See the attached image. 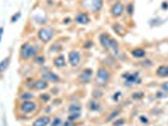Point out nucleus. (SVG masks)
I'll list each match as a JSON object with an SVG mask.
<instances>
[{"instance_id":"nucleus-1","label":"nucleus","mask_w":168,"mask_h":126,"mask_svg":"<svg viewBox=\"0 0 168 126\" xmlns=\"http://www.w3.org/2000/svg\"><path fill=\"white\" fill-rule=\"evenodd\" d=\"M39 46L35 43L31 42H25L20 46L19 49V57H20V61H29L33 59L35 56L39 54Z\"/></svg>"},{"instance_id":"nucleus-2","label":"nucleus","mask_w":168,"mask_h":126,"mask_svg":"<svg viewBox=\"0 0 168 126\" xmlns=\"http://www.w3.org/2000/svg\"><path fill=\"white\" fill-rule=\"evenodd\" d=\"M17 111L21 115H33L39 111V103L35 100H29V101H19L17 105Z\"/></svg>"},{"instance_id":"nucleus-3","label":"nucleus","mask_w":168,"mask_h":126,"mask_svg":"<svg viewBox=\"0 0 168 126\" xmlns=\"http://www.w3.org/2000/svg\"><path fill=\"white\" fill-rule=\"evenodd\" d=\"M110 71L106 66H100L98 67L97 72H96V86L99 88H106L108 86V82L110 81Z\"/></svg>"},{"instance_id":"nucleus-4","label":"nucleus","mask_w":168,"mask_h":126,"mask_svg":"<svg viewBox=\"0 0 168 126\" xmlns=\"http://www.w3.org/2000/svg\"><path fill=\"white\" fill-rule=\"evenodd\" d=\"M25 87L30 91H45L49 88V82L43 80L42 77L37 78V80H34V78H28V80L25 81Z\"/></svg>"},{"instance_id":"nucleus-5","label":"nucleus","mask_w":168,"mask_h":126,"mask_svg":"<svg viewBox=\"0 0 168 126\" xmlns=\"http://www.w3.org/2000/svg\"><path fill=\"white\" fill-rule=\"evenodd\" d=\"M122 80L126 87H133L135 84H141L142 78H141V72L134 71V72H124L122 74Z\"/></svg>"},{"instance_id":"nucleus-6","label":"nucleus","mask_w":168,"mask_h":126,"mask_svg":"<svg viewBox=\"0 0 168 126\" xmlns=\"http://www.w3.org/2000/svg\"><path fill=\"white\" fill-rule=\"evenodd\" d=\"M37 36H38V39H39L42 43H49L50 40L55 37V29H53L52 27L44 25V27H42L39 30H38Z\"/></svg>"},{"instance_id":"nucleus-7","label":"nucleus","mask_w":168,"mask_h":126,"mask_svg":"<svg viewBox=\"0 0 168 126\" xmlns=\"http://www.w3.org/2000/svg\"><path fill=\"white\" fill-rule=\"evenodd\" d=\"M82 6L92 13H99L103 8V0H82Z\"/></svg>"},{"instance_id":"nucleus-8","label":"nucleus","mask_w":168,"mask_h":126,"mask_svg":"<svg viewBox=\"0 0 168 126\" xmlns=\"http://www.w3.org/2000/svg\"><path fill=\"white\" fill-rule=\"evenodd\" d=\"M80 62H82V54L79 50L75 49V50H70L68 53V64L70 67H74V68L79 67Z\"/></svg>"},{"instance_id":"nucleus-9","label":"nucleus","mask_w":168,"mask_h":126,"mask_svg":"<svg viewBox=\"0 0 168 126\" xmlns=\"http://www.w3.org/2000/svg\"><path fill=\"white\" fill-rule=\"evenodd\" d=\"M94 76V71L92 68H84L78 76V82L80 84H88Z\"/></svg>"},{"instance_id":"nucleus-10","label":"nucleus","mask_w":168,"mask_h":126,"mask_svg":"<svg viewBox=\"0 0 168 126\" xmlns=\"http://www.w3.org/2000/svg\"><path fill=\"white\" fill-rule=\"evenodd\" d=\"M31 19H33V21L35 24L44 27L46 24V21H48V15H46V13L44 10H35V11H33Z\"/></svg>"},{"instance_id":"nucleus-11","label":"nucleus","mask_w":168,"mask_h":126,"mask_svg":"<svg viewBox=\"0 0 168 126\" xmlns=\"http://www.w3.org/2000/svg\"><path fill=\"white\" fill-rule=\"evenodd\" d=\"M110 15L113 18H120L123 14H124V5H123L122 1L117 0L116 3H113L112 6H110Z\"/></svg>"},{"instance_id":"nucleus-12","label":"nucleus","mask_w":168,"mask_h":126,"mask_svg":"<svg viewBox=\"0 0 168 126\" xmlns=\"http://www.w3.org/2000/svg\"><path fill=\"white\" fill-rule=\"evenodd\" d=\"M74 21L79 25H88L90 23V17L87 11H78L74 17Z\"/></svg>"},{"instance_id":"nucleus-13","label":"nucleus","mask_w":168,"mask_h":126,"mask_svg":"<svg viewBox=\"0 0 168 126\" xmlns=\"http://www.w3.org/2000/svg\"><path fill=\"white\" fill-rule=\"evenodd\" d=\"M40 77H42L43 80L48 81L49 83L50 82H52V83H58V82H60V76L58 73H54L53 71L43 72V73H40Z\"/></svg>"},{"instance_id":"nucleus-14","label":"nucleus","mask_w":168,"mask_h":126,"mask_svg":"<svg viewBox=\"0 0 168 126\" xmlns=\"http://www.w3.org/2000/svg\"><path fill=\"white\" fill-rule=\"evenodd\" d=\"M66 64H68V61H66L64 54H58L56 57L53 58V66H54L55 68L63 69V68L66 67Z\"/></svg>"},{"instance_id":"nucleus-15","label":"nucleus","mask_w":168,"mask_h":126,"mask_svg":"<svg viewBox=\"0 0 168 126\" xmlns=\"http://www.w3.org/2000/svg\"><path fill=\"white\" fill-rule=\"evenodd\" d=\"M50 120L52 119H50L48 115H42L31 122V126H49Z\"/></svg>"},{"instance_id":"nucleus-16","label":"nucleus","mask_w":168,"mask_h":126,"mask_svg":"<svg viewBox=\"0 0 168 126\" xmlns=\"http://www.w3.org/2000/svg\"><path fill=\"white\" fill-rule=\"evenodd\" d=\"M110 40H112V37H110L108 33H100L99 34V43H100V46H102V48H104L106 50H108V48H109Z\"/></svg>"},{"instance_id":"nucleus-17","label":"nucleus","mask_w":168,"mask_h":126,"mask_svg":"<svg viewBox=\"0 0 168 126\" xmlns=\"http://www.w3.org/2000/svg\"><path fill=\"white\" fill-rule=\"evenodd\" d=\"M35 99V94H34V91H20L18 93V100L19 101H29V100H34Z\"/></svg>"},{"instance_id":"nucleus-18","label":"nucleus","mask_w":168,"mask_h":126,"mask_svg":"<svg viewBox=\"0 0 168 126\" xmlns=\"http://www.w3.org/2000/svg\"><path fill=\"white\" fill-rule=\"evenodd\" d=\"M87 107H88V110L92 111V112H98V111H100V109H102V105H100V102L98 100L92 99V100L88 101Z\"/></svg>"},{"instance_id":"nucleus-19","label":"nucleus","mask_w":168,"mask_h":126,"mask_svg":"<svg viewBox=\"0 0 168 126\" xmlns=\"http://www.w3.org/2000/svg\"><path fill=\"white\" fill-rule=\"evenodd\" d=\"M131 56L133 58H137V59H143L147 57V52L143 48H134L131 50Z\"/></svg>"},{"instance_id":"nucleus-20","label":"nucleus","mask_w":168,"mask_h":126,"mask_svg":"<svg viewBox=\"0 0 168 126\" xmlns=\"http://www.w3.org/2000/svg\"><path fill=\"white\" fill-rule=\"evenodd\" d=\"M10 61H11L10 56L5 57V58H3L1 61H0V74H4L6 72V69H8L9 66H10Z\"/></svg>"},{"instance_id":"nucleus-21","label":"nucleus","mask_w":168,"mask_h":126,"mask_svg":"<svg viewBox=\"0 0 168 126\" xmlns=\"http://www.w3.org/2000/svg\"><path fill=\"white\" fill-rule=\"evenodd\" d=\"M156 74H157V77H159V78H167L168 77V64L159 66V67L156 69Z\"/></svg>"},{"instance_id":"nucleus-22","label":"nucleus","mask_w":168,"mask_h":126,"mask_svg":"<svg viewBox=\"0 0 168 126\" xmlns=\"http://www.w3.org/2000/svg\"><path fill=\"white\" fill-rule=\"evenodd\" d=\"M108 50L112 53L113 56H118L119 54V44H118V42H117L116 39H114V38H112V40H110Z\"/></svg>"},{"instance_id":"nucleus-23","label":"nucleus","mask_w":168,"mask_h":126,"mask_svg":"<svg viewBox=\"0 0 168 126\" xmlns=\"http://www.w3.org/2000/svg\"><path fill=\"white\" fill-rule=\"evenodd\" d=\"M68 112L69 113H73V112H82V105L75 101V102H72L70 105L68 106Z\"/></svg>"},{"instance_id":"nucleus-24","label":"nucleus","mask_w":168,"mask_h":126,"mask_svg":"<svg viewBox=\"0 0 168 126\" xmlns=\"http://www.w3.org/2000/svg\"><path fill=\"white\" fill-rule=\"evenodd\" d=\"M62 48H63V47H62V43H60V42H56V43H53L52 46L49 47V50H48V52L52 53V54H53V53H60V52H62Z\"/></svg>"},{"instance_id":"nucleus-25","label":"nucleus","mask_w":168,"mask_h":126,"mask_svg":"<svg viewBox=\"0 0 168 126\" xmlns=\"http://www.w3.org/2000/svg\"><path fill=\"white\" fill-rule=\"evenodd\" d=\"M112 28H113V30L116 32L117 34H118V36H124L126 34V30H124V28L122 27V25H120L119 23H114L113 25H112Z\"/></svg>"},{"instance_id":"nucleus-26","label":"nucleus","mask_w":168,"mask_h":126,"mask_svg":"<svg viewBox=\"0 0 168 126\" xmlns=\"http://www.w3.org/2000/svg\"><path fill=\"white\" fill-rule=\"evenodd\" d=\"M45 61H46V58L43 54H38L33 58V63H35L38 66H44L45 64Z\"/></svg>"},{"instance_id":"nucleus-27","label":"nucleus","mask_w":168,"mask_h":126,"mask_svg":"<svg viewBox=\"0 0 168 126\" xmlns=\"http://www.w3.org/2000/svg\"><path fill=\"white\" fill-rule=\"evenodd\" d=\"M82 117V112H73V113H69L68 117H66V120H70V121L75 122L77 120H79Z\"/></svg>"},{"instance_id":"nucleus-28","label":"nucleus","mask_w":168,"mask_h":126,"mask_svg":"<svg viewBox=\"0 0 168 126\" xmlns=\"http://www.w3.org/2000/svg\"><path fill=\"white\" fill-rule=\"evenodd\" d=\"M102 97H103V90L102 88H99V87L94 88L93 90V99L99 100V99H102Z\"/></svg>"},{"instance_id":"nucleus-29","label":"nucleus","mask_w":168,"mask_h":126,"mask_svg":"<svg viewBox=\"0 0 168 126\" xmlns=\"http://www.w3.org/2000/svg\"><path fill=\"white\" fill-rule=\"evenodd\" d=\"M62 124H63L62 117H59V116H55L53 120H50L49 126H62Z\"/></svg>"},{"instance_id":"nucleus-30","label":"nucleus","mask_w":168,"mask_h":126,"mask_svg":"<svg viewBox=\"0 0 168 126\" xmlns=\"http://www.w3.org/2000/svg\"><path fill=\"white\" fill-rule=\"evenodd\" d=\"M119 113H120L119 110H113V111L108 115V117H107V121H113V120H116L119 116Z\"/></svg>"},{"instance_id":"nucleus-31","label":"nucleus","mask_w":168,"mask_h":126,"mask_svg":"<svg viewBox=\"0 0 168 126\" xmlns=\"http://www.w3.org/2000/svg\"><path fill=\"white\" fill-rule=\"evenodd\" d=\"M124 11L129 15V17H132L133 13H134V4H133V3H129L127 6H124Z\"/></svg>"},{"instance_id":"nucleus-32","label":"nucleus","mask_w":168,"mask_h":126,"mask_svg":"<svg viewBox=\"0 0 168 126\" xmlns=\"http://www.w3.org/2000/svg\"><path fill=\"white\" fill-rule=\"evenodd\" d=\"M50 97H52V96H50L49 93H42L39 96V101H40V102H43V103H48L50 101Z\"/></svg>"},{"instance_id":"nucleus-33","label":"nucleus","mask_w":168,"mask_h":126,"mask_svg":"<svg viewBox=\"0 0 168 126\" xmlns=\"http://www.w3.org/2000/svg\"><path fill=\"white\" fill-rule=\"evenodd\" d=\"M113 126H123V125H124L126 124V119H122V117H120V119H117V120H113Z\"/></svg>"},{"instance_id":"nucleus-34","label":"nucleus","mask_w":168,"mask_h":126,"mask_svg":"<svg viewBox=\"0 0 168 126\" xmlns=\"http://www.w3.org/2000/svg\"><path fill=\"white\" fill-rule=\"evenodd\" d=\"M20 17H21V11H17V13H15V14L10 18V23H13V24L17 23L19 19H20Z\"/></svg>"},{"instance_id":"nucleus-35","label":"nucleus","mask_w":168,"mask_h":126,"mask_svg":"<svg viewBox=\"0 0 168 126\" xmlns=\"http://www.w3.org/2000/svg\"><path fill=\"white\" fill-rule=\"evenodd\" d=\"M144 97V92H134L132 94V99L133 100H141Z\"/></svg>"},{"instance_id":"nucleus-36","label":"nucleus","mask_w":168,"mask_h":126,"mask_svg":"<svg viewBox=\"0 0 168 126\" xmlns=\"http://www.w3.org/2000/svg\"><path fill=\"white\" fill-rule=\"evenodd\" d=\"M141 64L143 66V67H147V68H148V67H152V66H153V62H152L151 59H145V58H144V61L141 62Z\"/></svg>"},{"instance_id":"nucleus-37","label":"nucleus","mask_w":168,"mask_h":126,"mask_svg":"<svg viewBox=\"0 0 168 126\" xmlns=\"http://www.w3.org/2000/svg\"><path fill=\"white\" fill-rule=\"evenodd\" d=\"M139 121H141L142 124H144V125H148V124H149V119H148L147 116H144V115L139 116Z\"/></svg>"},{"instance_id":"nucleus-38","label":"nucleus","mask_w":168,"mask_h":126,"mask_svg":"<svg viewBox=\"0 0 168 126\" xmlns=\"http://www.w3.org/2000/svg\"><path fill=\"white\" fill-rule=\"evenodd\" d=\"M164 97H167V93L166 92H163V91L162 90H161V91H158V92L156 93V99H164Z\"/></svg>"},{"instance_id":"nucleus-39","label":"nucleus","mask_w":168,"mask_h":126,"mask_svg":"<svg viewBox=\"0 0 168 126\" xmlns=\"http://www.w3.org/2000/svg\"><path fill=\"white\" fill-rule=\"evenodd\" d=\"M120 97H122V92H120V91H118V92H116V94H113V97H112V99H113L114 102H118Z\"/></svg>"},{"instance_id":"nucleus-40","label":"nucleus","mask_w":168,"mask_h":126,"mask_svg":"<svg viewBox=\"0 0 168 126\" xmlns=\"http://www.w3.org/2000/svg\"><path fill=\"white\" fill-rule=\"evenodd\" d=\"M161 90H162L163 92L168 93V81H167V82H164V83H162V84H161Z\"/></svg>"},{"instance_id":"nucleus-41","label":"nucleus","mask_w":168,"mask_h":126,"mask_svg":"<svg viewBox=\"0 0 168 126\" xmlns=\"http://www.w3.org/2000/svg\"><path fill=\"white\" fill-rule=\"evenodd\" d=\"M62 126H75V122L70 121V120H66V121H63Z\"/></svg>"},{"instance_id":"nucleus-42","label":"nucleus","mask_w":168,"mask_h":126,"mask_svg":"<svg viewBox=\"0 0 168 126\" xmlns=\"http://www.w3.org/2000/svg\"><path fill=\"white\" fill-rule=\"evenodd\" d=\"M92 47H93V42L92 40H87L84 44V48H92Z\"/></svg>"},{"instance_id":"nucleus-43","label":"nucleus","mask_w":168,"mask_h":126,"mask_svg":"<svg viewBox=\"0 0 168 126\" xmlns=\"http://www.w3.org/2000/svg\"><path fill=\"white\" fill-rule=\"evenodd\" d=\"M3 34H4V27H0V43H1V38Z\"/></svg>"},{"instance_id":"nucleus-44","label":"nucleus","mask_w":168,"mask_h":126,"mask_svg":"<svg viewBox=\"0 0 168 126\" xmlns=\"http://www.w3.org/2000/svg\"><path fill=\"white\" fill-rule=\"evenodd\" d=\"M69 21H72V19H70V18H65V19H63V23H64V24H69Z\"/></svg>"},{"instance_id":"nucleus-45","label":"nucleus","mask_w":168,"mask_h":126,"mask_svg":"<svg viewBox=\"0 0 168 126\" xmlns=\"http://www.w3.org/2000/svg\"><path fill=\"white\" fill-rule=\"evenodd\" d=\"M162 9H166V10L168 9V3H167V1H164L163 4H162Z\"/></svg>"},{"instance_id":"nucleus-46","label":"nucleus","mask_w":168,"mask_h":126,"mask_svg":"<svg viewBox=\"0 0 168 126\" xmlns=\"http://www.w3.org/2000/svg\"><path fill=\"white\" fill-rule=\"evenodd\" d=\"M50 111H52V107H46L45 109V112H50Z\"/></svg>"}]
</instances>
